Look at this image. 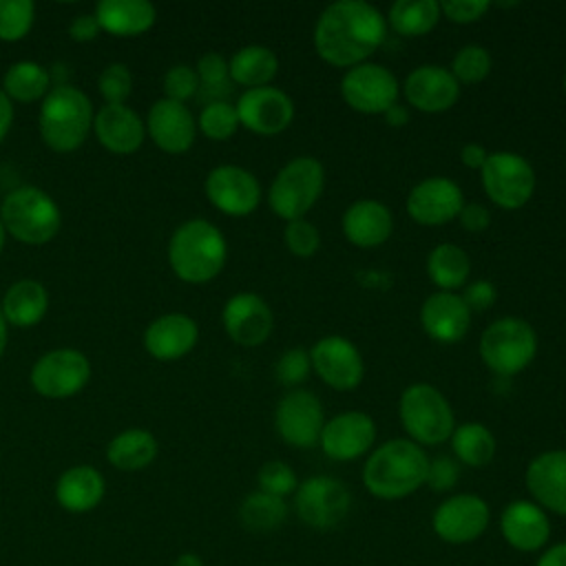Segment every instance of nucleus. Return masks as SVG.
<instances>
[{
  "label": "nucleus",
  "mask_w": 566,
  "mask_h": 566,
  "mask_svg": "<svg viewBox=\"0 0 566 566\" xmlns=\"http://www.w3.org/2000/svg\"><path fill=\"white\" fill-rule=\"evenodd\" d=\"M385 15L365 0H336L327 4L314 27V49L332 66L352 69L382 44Z\"/></svg>",
  "instance_id": "1"
},
{
  "label": "nucleus",
  "mask_w": 566,
  "mask_h": 566,
  "mask_svg": "<svg viewBox=\"0 0 566 566\" xmlns=\"http://www.w3.org/2000/svg\"><path fill=\"white\" fill-rule=\"evenodd\" d=\"M429 458L409 438L382 442L363 467V484L378 500H402L427 480Z\"/></svg>",
  "instance_id": "2"
},
{
  "label": "nucleus",
  "mask_w": 566,
  "mask_h": 566,
  "mask_svg": "<svg viewBox=\"0 0 566 566\" xmlns=\"http://www.w3.org/2000/svg\"><path fill=\"white\" fill-rule=\"evenodd\" d=\"M226 256V237L206 219L184 221L168 241V263L186 283L212 281L223 270Z\"/></svg>",
  "instance_id": "3"
},
{
  "label": "nucleus",
  "mask_w": 566,
  "mask_h": 566,
  "mask_svg": "<svg viewBox=\"0 0 566 566\" xmlns=\"http://www.w3.org/2000/svg\"><path fill=\"white\" fill-rule=\"evenodd\" d=\"M93 104L86 93L71 84L53 86L40 106V137L55 153L77 150L93 128Z\"/></svg>",
  "instance_id": "4"
},
{
  "label": "nucleus",
  "mask_w": 566,
  "mask_h": 566,
  "mask_svg": "<svg viewBox=\"0 0 566 566\" xmlns=\"http://www.w3.org/2000/svg\"><path fill=\"white\" fill-rule=\"evenodd\" d=\"M0 221L13 239L27 245H42L57 234L62 214L42 188L20 186L2 199Z\"/></svg>",
  "instance_id": "5"
},
{
  "label": "nucleus",
  "mask_w": 566,
  "mask_h": 566,
  "mask_svg": "<svg viewBox=\"0 0 566 566\" xmlns=\"http://www.w3.org/2000/svg\"><path fill=\"white\" fill-rule=\"evenodd\" d=\"M478 352L491 371L511 378L533 363L537 354V334L528 321L504 316L482 332Z\"/></svg>",
  "instance_id": "6"
},
{
  "label": "nucleus",
  "mask_w": 566,
  "mask_h": 566,
  "mask_svg": "<svg viewBox=\"0 0 566 566\" xmlns=\"http://www.w3.org/2000/svg\"><path fill=\"white\" fill-rule=\"evenodd\" d=\"M398 416L416 444L447 442L455 429V416L444 394L429 382L409 385L398 400Z\"/></svg>",
  "instance_id": "7"
},
{
  "label": "nucleus",
  "mask_w": 566,
  "mask_h": 566,
  "mask_svg": "<svg viewBox=\"0 0 566 566\" xmlns=\"http://www.w3.org/2000/svg\"><path fill=\"white\" fill-rule=\"evenodd\" d=\"M325 186V168L316 157L301 155L290 159L268 188L270 210L285 219H305L310 208L318 201Z\"/></svg>",
  "instance_id": "8"
},
{
  "label": "nucleus",
  "mask_w": 566,
  "mask_h": 566,
  "mask_svg": "<svg viewBox=\"0 0 566 566\" xmlns=\"http://www.w3.org/2000/svg\"><path fill=\"white\" fill-rule=\"evenodd\" d=\"M480 181L486 197L504 210H517L535 192V170L526 157L511 150L489 153L480 168Z\"/></svg>",
  "instance_id": "9"
},
{
  "label": "nucleus",
  "mask_w": 566,
  "mask_h": 566,
  "mask_svg": "<svg viewBox=\"0 0 566 566\" xmlns=\"http://www.w3.org/2000/svg\"><path fill=\"white\" fill-rule=\"evenodd\" d=\"M352 509L349 489L329 475H312L294 491V511L298 520L316 531L338 526Z\"/></svg>",
  "instance_id": "10"
},
{
  "label": "nucleus",
  "mask_w": 566,
  "mask_h": 566,
  "mask_svg": "<svg viewBox=\"0 0 566 566\" xmlns=\"http://www.w3.org/2000/svg\"><path fill=\"white\" fill-rule=\"evenodd\" d=\"M91 378L88 358L73 347L44 352L31 367V387L44 398H71L80 394Z\"/></svg>",
  "instance_id": "11"
},
{
  "label": "nucleus",
  "mask_w": 566,
  "mask_h": 566,
  "mask_svg": "<svg viewBox=\"0 0 566 566\" xmlns=\"http://www.w3.org/2000/svg\"><path fill=\"white\" fill-rule=\"evenodd\" d=\"M396 75L376 62H363L345 71L340 77V95L349 108L363 115H382L398 102Z\"/></svg>",
  "instance_id": "12"
},
{
  "label": "nucleus",
  "mask_w": 566,
  "mask_h": 566,
  "mask_svg": "<svg viewBox=\"0 0 566 566\" xmlns=\"http://www.w3.org/2000/svg\"><path fill=\"white\" fill-rule=\"evenodd\" d=\"M491 511L486 500L475 493H458L438 504L431 517L433 533L447 544H471L489 526Z\"/></svg>",
  "instance_id": "13"
},
{
  "label": "nucleus",
  "mask_w": 566,
  "mask_h": 566,
  "mask_svg": "<svg viewBox=\"0 0 566 566\" xmlns=\"http://www.w3.org/2000/svg\"><path fill=\"white\" fill-rule=\"evenodd\" d=\"M325 424L323 405L316 394L307 389H290L274 409V427L283 442L296 449L318 444Z\"/></svg>",
  "instance_id": "14"
},
{
  "label": "nucleus",
  "mask_w": 566,
  "mask_h": 566,
  "mask_svg": "<svg viewBox=\"0 0 566 566\" xmlns=\"http://www.w3.org/2000/svg\"><path fill=\"white\" fill-rule=\"evenodd\" d=\"M310 363L316 376L336 391H352L365 376V363L358 347L338 334L323 336L310 349Z\"/></svg>",
  "instance_id": "15"
},
{
  "label": "nucleus",
  "mask_w": 566,
  "mask_h": 566,
  "mask_svg": "<svg viewBox=\"0 0 566 566\" xmlns=\"http://www.w3.org/2000/svg\"><path fill=\"white\" fill-rule=\"evenodd\" d=\"M208 201L228 217H248L261 201V186L256 177L234 164L212 168L203 184Z\"/></svg>",
  "instance_id": "16"
},
{
  "label": "nucleus",
  "mask_w": 566,
  "mask_h": 566,
  "mask_svg": "<svg viewBox=\"0 0 566 566\" xmlns=\"http://www.w3.org/2000/svg\"><path fill=\"white\" fill-rule=\"evenodd\" d=\"M234 108L239 115V126L256 135L283 133L294 119L292 97L272 84L245 88L239 95Z\"/></svg>",
  "instance_id": "17"
},
{
  "label": "nucleus",
  "mask_w": 566,
  "mask_h": 566,
  "mask_svg": "<svg viewBox=\"0 0 566 566\" xmlns=\"http://www.w3.org/2000/svg\"><path fill=\"white\" fill-rule=\"evenodd\" d=\"M464 195L449 177H427L407 195V214L420 226H442L460 214Z\"/></svg>",
  "instance_id": "18"
},
{
  "label": "nucleus",
  "mask_w": 566,
  "mask_h": 566,
  "mask_svg": "<svg viewBox=\"0 0 566 566\" xmlns=\"http://www.w3.org/2000/svg\"><path fill=\"white\" fill-rule=\"evenodd\" d=\"M376 440V422L363 411H343L323 424L318 444L336 462H349L365 455Z\"/></svg>",
  "instance_id": "19"
},
{
  "label": "nucleus",
  "mask_w": 566,
  "mask_h": 566,
  "mask_svg": "<svg viewBox=\"0 0 566 566\" xmlns=\"http://www.w3.org/2000/svg\"><path fill=\"white\" fill-rule=\"evenodd\" d=\"M221 323L234 343L243 347H256L272 334L274 314L259 294L239 292L226 301L221 310Z\"/></svg>",
  "instance_id": "20"
},
{
  "label": "nucleus",
  "mask_w": 566,
  "mask_h": 566,
  "mask_svg": "<svg viewBox=\"0 0 566 566\" xmlns=\"http://www.w3.org/2000/svg\"><path fill=\"white\" fill-rule=\"evenodd\" d=\"M405 99L422 113H444L460 97V84L447 66L420 64L405 77Z\"/></svg>",
  "instance_id": "21"
},
{
  "label": "nucleus",
  "mask_w": 566,
  "mask_h": 566,
  "mask_svg": "<svg viewBox=\"0 0 566 566\" xmlns=\"http://www.w3.org/2000/svg\"><path fill=\"white\" fill-rule=\"evenodd\" d=\"M504 542L520 553H535L551 539V520L533 500H513L500 515Z\"/></svg>",
  "instance_id": "22"
},
{
  "label": "nucleus",
  "mask_w": 566,
  "mask_h": 566,
  "mask_svg": "<svg viewBox=\"0 0 566 566\" xmlns=\"http://www.w3.org/2000/svg\"><path fill=\"white\" fill-rule=\"evenodd\" d=\"M524 480L535 504L566 517V449L535 455L526 467Z\"/></svg>",
  "instance_id": "23"
},
{
  "label": "nucleus",
  "mask_w": 566,
  "mask_h": 566,
  "mask_svg": "<svg viewBox=\"0 0 566 566\" xmlns=\"http://www.w3.org/2000/svg\"><path fill=\"white\" fill-rule=\"evenodd\" d=\"M146 130L157 148L170 155H179L195 144L197 122L186 104L161 97L148 111Z\"/></svg>",
  "instance_id": "24"
},
{
  "label": "nucleus",
  "mask_w": 566,
  "mask_h": 566,
  "mask_svg": "<svg viewBox=\"0 0 566 566\" xmlns=\"http://www.w3.org/2000/svg\"><path fill=\"white\" fill-rule=\"evenodd\" d=\"M420 323L436 343H458L471 327V310L455 292H433L420 307Z\"/></svg>",
  "instance_id": "25"
},
{
  "label": "nucleus",
  "mask_w": 566,
  "mask_h": 566,
  "mask_svg": "<svg viewBox=\"0 0 566 566\" xmlns=\"http://www.w3.org/2000/svg\"><path fill=\"white\" fill-rule=\"evenodd\" d=\"M199 338L197 323L184 312L157 316L144 332V347L157 360H179L192 352Z\"/></svg>",
  "instance_id": "26"
},
{
  "label": "nucleus",
  "mask_w": 566,
  "mask_h": 566,
  "mask_svg": "<svg viewBox=\"0 0 566 566\" xmlns=\"http://www.w3.org/2000/svg\"><path fill=\"white\" fill-rule=\"evenodd\" d=\"M93 133L106 150L128 155L142 146L146 124L126 104H104L93 117Z\"/></svg>",
  "instance_id": "27"
},
{
  "label": "nucleus",
  "mask_w": 566,
  "mask_h": 566,
  "mask_svg": "<svg viewBox=\"0 0 566 566\" xmlns=\"http://www.w3.org/2000/svg\"><path fill=\"white\" fill-rule=\"evenodd\" d=\"M340 228L352 245L376 248L389 239L394 217L385 203L376 199H358L343 212Z\"/></svg>",
  "instance_id": "28"
},
{
  "label": "nucleus",
  "mask_w": 566,
  "mask_h": 566,
  "mask_svg": "<svg viewBox=\"0 0 566 566\" xmlns=\"http://www.w3.org/2000/svg\"><path fill=\"white\" fill-rule=\"evenodd\" d=\"M106 493L104 475L91 464L66 469L55 482V500L69 513L93 511Z\"/></svg>",
  "instance_id": "29"
},
{
  "label": "nucleus",
  "mask_w": 566,
  "mask_h": 566,
  "mask_svg": "<svg viewBox=\"0 0 566 566\" xmlns=\"http://www.w3.org/2000/svg\"><path fill=\"white\" fill-rule=\"evenodd\" d=\"M95 18L102 31L130 38L148 31L155 24L157 11L148 0H102L95 7Z\"/></svg>",
  "instance_id": "30"
},
{
  "label": "nucleus",
  "mask_w": 566,
  "mask_h": 566,
  "mask_svg": "<svg viewBox=\"0 0 566 566\" xmlns=\"http://www.w3.org/2000/svg\"><path fill=\"white\" fill-rule=\"evenodd\" d=\"M2 316L7 325L31 327L38 325L49 310L46 287L35 279H20L2 296Z\"/></svg>",
  "instance_id": "31"
},
{
  "label": "nucleus",
  "mask_w": 566,
  "mask_h": 566,
  "mask_svg": "<svg viewBox=\"0 0 566 566\" xmlns=\"http://www.w3.org/2000/svg\"><path fill=\"white\" fill-rule=\"evenodd\" d=\"M228 71L232 84H241L245 88L268 86L279 73V57L263 44H248L230 57Z\"/></svg>",
  "instance_id": "32"
},
{
  "label": "nucleus",
  "mask_w": 566,
  "mask_h": 566,
  "mask_svg": "<svg viewBox=\"0 0 566 566\" xmlns=\"http://www.w3.org/2000/svg\"><path fill=\"white\" fill-rule=\"evenodd\" d=\"M159 442L146 429H126L106 447V460L119 471H142L157 458Z\"/></svg>",
  "instance_id": "33"
},
{
  "label": "nucleus",
  "mask_w": 566,
  "mask_h": 566,
  "mask_svg": "<svg viewBox=\"0 0 566 566\" xmlns=\"http://www.w3.org/2000/svg\"><path fill=\"white\" fill-rule=\"evenodd\" d=\"M471 272L469 254L455 243H438L427 256V274L440 292H455L464 287Z\"/></svg>",
  "instance_id": "34"
},
{
  "label": "nucleus",
  "mask_w": 566,
  "mask_h": 566,
  "mask_svg": "<svg viewBox=\"0 0 566 566\" xmlns=\"http://www.w3.org/2000/svg\"><path fill=\"white\" fill-rule=\"evenodd\" d=\"M2 91L11 102H35L51 91V73L31 60L13 62L2 77Z\"/></svg>",
  "instance_id": "35"
},
{
  "label": "nucleus",
  "mask_w": 566,
  "mask_h": 566,
  "mask_svg": "<svg viewBox=\"0 0 566 566\" xmlns=\"http://www.w3.org/2000/svg\"><path fill=\"white\" fill-rule=\"evenodd\" d=\"M440 15V2L436 0H396L385 20L398 35L416 38L429 33Z\"/></svg>",
  "instance_id": "36"
},
{
  "label": "nucleus",
  "mask_w": 566,
  "mask_h": 566,
  "mask_svg": "<svg viewBox=\"0 0 566 566\" xmlns=\"http://www.w3.org/2000/svg\"><path fill=\"white\" fill-rule=\"evenodd\" d=\"M239 520L252 533L276 531L287 520V502L256 489L248 493L239 504Z\"/></svg>",
  "instance_id": "37"
},
{
  "label": "nucleus",
  "mask_w": 566,
  "mask_h": 566,
  "mask_svg": "<svg viewBox=\"0 0 566 566\" xmlns=\"http://www.w3.org/2000/svg\"><path fill=\"white\" fill-rule=\"evenodd\" d=\"M449 440L455 460L473 469L486 467L495 455V438L482 422L458 424Z\"/></svg>",
  "instance_id": "38"
},
{
  "label": "nucleus",
  "mask_w": 566,
  "mask_h": 566,
  "mask_svg": "<svg viewBox=\"0 0 566 566\" xmlns=\"http://www.w3.org/2000/svg\"><path fill=\"white\" fill-rule=\"evenodd\" d=\"M197 77H199V95L206 97V104L221 102L232 91V80L228 71V60L217 53L208 51L197 60Z\"/></svg>",
  "instance_id": "39"
},
{
  "label": "nucleus",
  "mask_w": 566,
  "mask_h": 566,
  "mask_svg": "<svg viewBox=\"0 0 566 566\" xmlns=\"http://www.w3.org/2000/svg\"><path fill=\"white\" fill-rule=\"evenodd\" d=\"M197 128L208 139H214V142H223V139L232 137L239 128V115H237L234 104H230L228 99L203 104L199 119H197Z\"/></svg>",
  "instance_id": "40"
},
{
  "label": "nucleus",
  "mask_w": 566,
  "mask_h": 566,
  "mask_svg": "<svg viewBox=\"0 0 566 566\" xmlns=\"http://www.w3.org/2000/svg\"><path fill=\"white\" fill-rule=\"evenodd\" d=\"M491 53L480 44H464L451 60V75L458 84H478L491 73Z\"/></svg>",
  "instance_id": "41"
},
{
  "label": "nucleus",
  "mask_w": 566,
  "mask_h": 566,
  "mask_svg": "<svg viewBox=\"0 0 566 566\" xmlns=\"http://www.w3.org/2000/svg\"><path fill=\"white\" fill-rule=\"evenodd\" d=\"M33 18L35 7L31 0H0V40H22L31 31Z\"/></svg>",
  "instance_id": "42"
},
{
  "label": "nucleus",
  "mask_w": 566,
  "mask_h": 566,
  "mask_svg": "<svg viewBox=\"0 0 566 566\" xmlns=\"http://www.w3.org/2000/svg\"><path fill=\"white\" fill-rule=\"evenodd\" d=\"M256 484H259V491L283 497V500H285V495L294 493L298 486L294 469L283 460L265 462L256 473Z\"/></svg>",
  "instance_id": "43"
},
{
  "label": "nucleus",
  "mask_w": 566,
  "mask_h": 566,
  "mask_svg": "<svg viewBox=\"0 0 566 566\" xmlns=\"http://www.w3.org/2000/svg\"><path fill=\"white\" fill-rule=\"evenodd\" d=\"M283 241H285V248H287L294 256L307 259V256L316 254V250H318V245H321V234H318V228H316L312 221H307V219H294V221H287V223H285Z\"/></svg>",
  "instance_id": "44"
},
{
  "label": "nucleus",
  "mask_w": 566,
  "mask_h": 566,
  "mask_svg": "<svg viewBox=\"0 0 566 566\" xmlns=\"http://www.w3.org/2000/svg\"><path fill=\"white\" fill-rule=\"evenodd\" d=\"M97 88L106 104H124L133 88V77H130L128 66L119 64V62L104 66V71L99 73V80H97Z\"/></svg>",
  "instance_id": "45"
},
{
  "label": "nucleus",
  "mask_w": 566,
  "mask_h": 566,
  "mask_svg": "<svg viewBox=\"0 0 566 566\" xmlns=\"http://www.w3.org/2000/svg\"><path fill=\"white\" fill-rule=\"evenodd\" d=\"M164 93L166 99L186 102L199 93V77L197 71L188 64H175L164 75Z\"/></svg>",
  "instance_id": "46"
},
{
  "label": "nucleus",
  "mask_w": 566,
  "mask_h": 566,
  "mask_svg": "<svg viewBox=\"0 0 566 566\" xmlns=\"http://www.w3.org/2000/svg\"><path fill=\"white\" fill-rule=\"evenodd\" d=\"M310 369H312L310 352L303 349V347H290L276 360L274 374H276L279 382H283L287 387H294V385H298V382H303L307 378Z\"/></svg>",
  "instance_id": "47"
},
{
  "label": "nucleus",
  "mask_w": 566,
  "mask_h": 566,
  "mask_svg": "<svg viewBox=\"0 0 566 566\" xmlns=\"http://www.w3.org/2000/svg\"><path fill=\"white\" fill-rule=\"evenodd\" d=\"M458 478H460L458 460H453L451 455H436L433 460H429L424 484L442 493V491H451L458 484Z\"/></svg>",
  "instance_id": "48"
},
{
  "label": "nucleus",
  "mask_w": 566,
  "mask_h": 566,
  "mask_svg": "<svg viewBox=\"0 0 566 566\" xmlns=\"http://www.w3.org/2000/svg\"><path fill=\"white\" fill-rule=\"evenodd\" d=\"M486 0H444L440 2V13L455 24H469L480 20L489 11Z\"/></svg>",
  "instance_id": "49"
},
{
  "label": "nucleus",
  "mask_w": 566,
  "mask_h": 566,
  "mask_svg": "<svg viewBox=\"0 0 566 566\" xmlns=\"http://www.w3.org/2000/svg\"><path fill=\"white\" fill-rule=\"evenodd\" d=\"M460 296H462V301L467 303L469 310L482 312V310H489L495 303L497 290H495V285L491 281L478 279V281L469 283V285H464V292Z\"/></svg>",
  "instance_id": "50"
},
{
  "label": "nucleus",
  "mask_w": 566,
  "mask_h": 566,
  "mask_svg": "<svg viewBox=\"0 0 566 566\" xmlns=\"http://www.w3.org/2000/svg\"><path fill=\"white\" fill-rule=\"evenodd\" d=\"M458 219H460V226H462L467 232H473V234L484 232V230L491 226V212H489V208L482 206V203H478V201L464 203L462 210H460V214H458Z\"/></svg>",
  "instance_id": "51"
},
{
  "label": "nucleus",
  "mask_w": 566,
  "mask_h": 566,
  "mask_svg": "<svg viewBox=\"0 0 566 566\" xmlns=\"http://www.w3.org/2000/svg\"><path fill=\"white\" fill-rule=\"evenodd\" d=\"M99 31L102 29H99V22H97L95 13H80L69 24V35L75 42H91V40L97 38Z\"/></svg>",
  "instance_id": "52"
},
{
  "label": "nucleus",
  "mask_w": 566,
  "mask_h": 566,
  "mask_svg": "<svg viewBox=\"0 0 566 566\" xmlns=\"http://www.w3.org/2000/svg\"><path fill=\"white\" fill-rule=\"evenodd\" d=\"M486 157H489L486 148H484L482 144H478V142H469V144H464L462 150H460V159H462V164H464L467 168L480 170V168L484 166Z\"/></svg>",
  "instance_id": "53"
},
{
  "label": "nucleus",
  "mask_w": 566,
  "mask_h": 566,
  "mask_svg": "<svg viewBox=\"0 0 566 566\" xmlns=\"http://www.w3.org/2000/svg\"><path fill=\"white\" fill-rule=\"evenodd\" d=\"M535 566H566V542L548 546L535 562Z\"/></svg>",
  "instance_id": "54"
},
{
  "label": "nucleus",
  "mask_w": 566,
  "mask_h": 566,
  "mask_svg": "<svg viewBox=\"0 0 566 566\" xmlns=\"http://www.w3.org/2000/svg\"><path fill=\"white\" fill-rule=\"evenodd\" d=\"M11 124H13V104L0 88V142L7 137Z\"/></svg>",
  "instance_id": "55"
},
{
  "label": "nucleus",
  "mask_w": 566,
  "mask_h": 566,
  "mask_svg": "<svg viewBox=\"0 0 566 566\" xmlns=\"http://www.w3.org/2000/svg\"><path fill=\"white\" fill-rule=\"evenodd\" d=\"M382 117H385V122H387L389 126L400 128V126H405V124L409 122V108L402 106L400 102H396L394 106H389V108L382 113Z\"/></svg>",
  "instance_id": "56"
},
{
  "label": "nucleus",
  "mask_w": 566,
  "mask_h": 566,
  "mask_svg": "<svg viewBox=\"0 0 566 566\" xmlns=\"http://www.w3.org/2000/svg\"><path fill=\"white\" fill-rule=\"evenodd\" d=\"M172 566H203V562L197 553H181V555H177Z\"/></svg>",
  "instance_id": "57"
},
{
  "label": "nucleus",
  "mask_w": 566,
  "mask_h": 566,
  "mask_svg": "<svg viewBox=\"0 0 566 566\" xmlns=\"http://www.w3.org/2000/svg\"><path fill=\"white\" fill-rule=\"evenodd\" d=\"M4 347H7V321H4L2 310H0V356L4 354Z\"/></svg>",
  "instance_id": "58"
},
{
  "label": "nucleus",
  "mask_w": 566,
  "mask_h": 566,
  "mask_svg": "<svg viewBox=\"0 0 566 566\" xmlns=\"http://www.w3.org/2000/svg\"><path fill=\"white\" fill-rule=\"evenodd\" d=\"M4 237H7V230H4V226H2V221H0V252H2V248H4Z\"/></svg>",
  "instance_id": "59"
},
{
  "label": "nucleus",
  "mask_w": 566,
  "mask_h": 566,
  "mask_svg": "<svg viewBox=\"0 0 566 566\" xmlns=\"http://www.w3.org/2000/svg\"><path fill=\"white\" fill-rule=\"evenodd\" d=\"M564 93H566V71H564Z\"/></svg>",
  "instance_id": "60"
}]
</instances>
